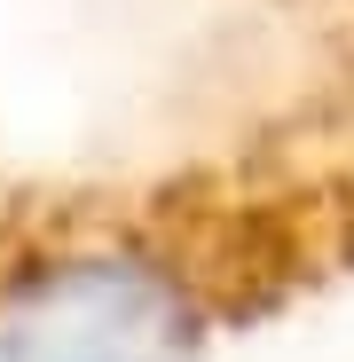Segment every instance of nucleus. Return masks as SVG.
Here are the masks:
<instances>
[{"mask_svg":"<svg viewBox=\"0 0 354 362\" xmlns=\"http://www.w3.org/2000/svg\"><path fill=\"white\" fill-rule=\"evenodd\" d=\"M315 8H331V16H354V0H315Z\"/></svg>","mask_w":354,"mask_h":362,"instance_id":"2","label":"nucleus"},{"mask_svg":"<svg viewBox=\"0 0 354 362\" xmlns=\"http://www.w3.org/2000/svg\"><path fill=\"white\" fill-rule=\"evenodd\" d=\"M354 268V134L0 197V362H189Z\"/></svg>","mask_w":354,"mask_h":362,"instance_id":"1","label":"nucleus"}]
</instances>
